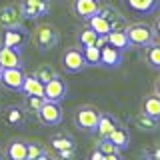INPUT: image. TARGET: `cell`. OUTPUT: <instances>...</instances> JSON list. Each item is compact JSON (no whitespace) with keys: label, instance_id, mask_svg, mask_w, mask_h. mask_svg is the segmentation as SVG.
Instances as JSON below:
<instances>
[{"label":"cell","instance_id":"1","mask_svg":"<svg viewBox=\"0 0 160 160\" xmlns=\"http://www.w3.org/2000/svg\"><path fill=\"white\" fill-rule=\"evenodd\" d=\"M32 42L40 52H48V50L56 48L58 42H60V32L54 24L50 22H40L36 24V28L32 30Z\"/></svg>","mask_w":160,"mask_h":160},{"label":"cell","instance_id":"2","mask_svg":"<svg viewBox=\"0 0 160 160\" xmlns=\"http://www.w3.org/2000/svg\"><path fill=\"white\" fill-rule=\"evenodd\" d=\"M98 118H100V110L94 108L92 104H82L74 112V124L82 132H96Z\"/></svg>","mask_w":160,"mask_h":160},{"label":"cell","instance_id":"3","mask_svg":"<svg viewBox=\"0 0 160 160\" xmlns=\"http://www.w3.org/2000/svg\"><path fill=\"white\" fill-rule=\"evenodd\" d=\"M124 30H126V34H128L130 44H132V46H140V48H146L148 44H152L154 36H156L154 28L148 26V24H144V22H132Z\"/></svg>","mask_w":160,"mask_h":160},{"label":"cell","instance_id":"4","mask_svg":"<svg viewBox=\"0 0 160 160\" xmlns=\"http://www.w3.org/2000/svg\"><path fill=\"white\" fill-rule=\"evenodd\" d=\"M36 118H38L40 124H44V126H58V124L62 122V118H64V112H62L60 102L44 100V104L36 112Z\"/></svg>","mask_w":160,"mask_h":160},{"label":"cell","instance_id":"5","mask_svg":"<svg viewBox=\"0 0 160 160\" xmlns=\"http://www.w3.org/2000/svg\"><path fill=\"white\" fill-rule=\"evenodd\" d=\"M62 68H64V72H68V74H78V72H82V70H86L88 64H86V60H84L82 50L76 48V46L64 50V54H62Z\"/></svg>","mask_w":160,"mask_h":160},{"label":"cell","instance_id":"6","mask_svg":"<svg viewBox=\"0 0 160 160\" xmlns=\"http://www.w3.org/2000/svg\"><path fill=\"white\" fill-rule=\"evenodd\" d=\"M18 10L24 20H38L40 16H46L50 12V2L48 0H22Z\"/></svg>","mask_w":160,"mask_h":160},{"label":"cell","instance_id":"7","mask_svg":"<svg viewBox=\"0 0 160 160\" xmlns=\"http://www.w3.org/2000/svg\"><path fill=\"white\" fill-rule=\"evenodd\" d=\"M24 78H26V74H24L22 66H18V68H2V72H0V84H2L6 90H12V92H20V90H22Z\"/></svg>","mask_w":160,"mask_h":160},{"label":"cell","instance_id":"8","mask_svg":"<svg viewBox=\"0 0 160 160\" xmlns=\"http://www.w3.org/2000/svg\"><path fill=\"white\" fill-rule=\"evenodd\" d=\"M66 92H68V86L60 76L48 80L44 84V100H50V102H62L66 98Z\"/></svg>","mask_w":160,"mask_h":160},{"label":"cell","instance_id":"9","mask_svg":"<svg viewBox=\"0 0 160 160\" xmlns=\"http://www.w3.org/2000/svg\"><path fill=\"white\" fill-rule=\"evenodd\" d=\"M122 64V50L112 46V44H104L100 48V66L104 68H118Z\"/></svg>","mask_w":160,"mask_h":160},{"label":"cell","instance_id":"10","mask_svg":"<svg viewBox=\"0 0 160 160\" xmlns=\"http://www.w3.org/2000/svg\"><path fill=\"white\" fill-rule=\"evenodd\" d=\"M22 14H20V10L16 6H12V4H6V6L0 8V28H18L22 26Z\"/></svg>","mask_w":160,"mask_h":160},{"label":"cell","instance_id":"11","mask_svg":"<svg viewBox=\"0 0 160 160\" xmlns=\"http://www.w3.org/2000/svg\"><path fill=\"white\" fill-rule=\"evenodd\" d=\"M28 32L22 26L18 28H6L2 34V44L4 46H12V48H22L28 42Z\"/></svg>","mask_w":160,"mask_h":160},{"label":"cell","instance_id":"12","mask_svg":"<svg viewBox=\"0 0 160 160\" xmlns=\"http://www.w3.org/2000/svg\"><path fill=\"white\" fill-rule=\"evenodd\" d=\"M0 66L2 68H18V66H22L20 48H12V46L0 44Z\"/></svg>","mask_w":160,"mask_h":160},{"label":"cell","instance_id":"13","mask_svg":"<svg viewBox=\"0 0 160 160\" xmlns=\"http://www.w3.org/2000/svg\"><path fill=\"white\" fill-rule=\"evenodd\" d=\"M2 118H4V122L8 124V126H12V128H16V126H22L24 122H26V110H24V106H20V104H14V106H8V108H4L2 112Z\"/></svg>","mask_w":160,"mask_h":160},{"label":"cell","instance_id":"14","mask_svg":"<svg viewBox=\"0 0 160 160\" xmlns=\"http://www.w3.org/2000/svg\"><path fill=\"white\" fill-rule=\"evenodd\" d=\"M26 140H20V138H14L10 140L4 148L2 156L8 158V160H26Z\"/></svg>","mask_w":160,"mask_h":160},{"label":"cell","instance_id":"15","mask_svg":"<svg viewBox=\"0 0 160 160\" xmlns=\"http://www.w3.org/2000/svg\"><path fill=\"white\" fill-rule=\"evenodd\" d=\"M72 8H74V12H76L80 18L88 20L90 16L98 14L100 2H98V0H74V2H72Z\"/></svg>","mask_w":160,"mask_h":160},{"label":"cell","instance_id":"16","mask_svg":"<svg viewBox=\"0 0 160 160\" xmlns=\"http://www.w3.org/2000/svg\"><path fill=\"white\" fill-rule=\"evenodd\" d=\"M98 12L110 22L112 30H114V28H126V20H124V16H122V14H120L114 6H110V4L102 6V4H100V10H98Z\"/></svg>","mask_w":160,"mask_h":160},{"label":"cell","instance_id":"17","mask_svg":"<svg viewBox=\"0 0 160 160\" xmlns=\"http://www.w3.org/2000/svg\"><path fill=\"white\" fill-rule=\"evenodd\" d=\"M142 112L148 114V116H152V118H156L160 122V94L158 92H152V94H148V96H144Z\"/></svg>","mask_w":160,"mask_h":160},{"label":"cell","instance_id":"18","mask_svg":"<svg viewBox=\"0 0 160 160\" xmlns=\"http://www.w3.org/2000/svg\"><path fill=\"white\" fill-rule=\"evenodd\" d=\"M108 44H112V46L120 48L122 52H124V50H130V48H132V44H130L128 34H126V30H124V28H114V30H110V32H108Z\"/></svg>","mask_w":160,"mask_h":160},{"label":"cell","instance_id":"19","mask_svg":"<svg viewBox=\"0 0 160 160\" xmlns=\"http://www.w3.org/2000/svg\"><path fill=\"white\" fill-rule=\"evenodd\" d=\"M160 0H126V6L136 14H150L158 8Z\"/></svg>","mask_w":160,"mask_h":160},{"label":"cell","instance_id":"20","mask_svg":"<svg viewBox=\"0 0 160 160\" xmlns=\"http://www.w3.org/2000/svg\"><path fill=\"white\" fill-rule=\"evenodd\" d=\"M118 126V120L112 116V114H102L100 112V118H98V126H96V134L100 138H106L114 128Z\"/></svg>","mask_w":160,"mask_h":160},{"label":"cell","instance_id":"21","mask_svg":"<svg viewBox=\"0 0 160 160\" xmlns=\"http://www.w3.org/2000/svg\"><path fill=\"white\" fill-rule=\"evenodd\" d=\"M106 138H108V140H112V142L116 144V146H118L120 150H122V152L128 148V144H130V132H128V128L120 126V124H118V126H116V128L112 130V132L108 134Z\"/></svg>","mask_w":160,"mask_h":160},{"label":"cell","instance_id":"22","mask_svg":"<svg viewBox=\"0 0 160 160\" xmlns=\"http://www.w3.org/2000/svg\"><path fill=\"white\" fill-rule=\"evenodd\" d=\"M20 92H24V94H34V96H42V98H44V82H40V80L34 76V74H26L24 84H22V90H20Z\"/></svg>","mask_w":160,"mask_h":160},{"label":"cell","instance_id":"23","mask_svg":"<svg viewBox=\"0 0 160 160\" xmlns=\"http://www.w3.org/2000/svg\"><path fill=\"white\" fill-rule=\"evenodd\" d=\"M132 122L136 124V128L140 130V132H156L158 130V120L148 116V114H136V116L132 118Z\"/></svg>","mask_w":160,"mask_h":160},{"label":"cell","instance_id":"24","mask_svg":"<svg viewBox=\"0 0 160 160\" xmlns=\"http://www.w3.org/2000/svg\"><path fill=\"white\" fill-rule=\"evenodd\" d=\"M96 146L104 152V160H118V158H122V150L108 138H100V142L96 144Z\"/></svg>","mask_w":160,"mask_h":160},{"label":"cell","instance_id":"25","mask_svg":"<svg viewBox=\"0 0 160 160\" xmlns=\"http://www.w3.org/2000/svg\"><path fill=\"white\" fill-rule=\"evenodd\" d=\"M48 144H50V148H52L54 152H60V150H66V148H74V140L64 132L52 134L50 140H48Z\"/></svg>","mask_w":160,"mask_h":160},{"label":"cell","instance_id":"26","mask_svg":"<svg viewBox=\"0 0 160 160\" xmlns=\"http://www.w3.org/2000/svg\"><path fill=\"white\" fill-rule=\"evenodd\" d=\"M26 160H44V158H50L48 150L42 146V142H36V140H30L26 142Z\"/></svg>","mask_w":160,"mask_h":160},{"label":"cell","instance_id":"27","mask_svg":"<svg viewBox=\"0 0 160 160\" xmlns=\"http://www.w3.org/2000/svg\"><path fill=\"white\" fill-rule=\"evenodd\" d=\"M86 22H88V26L92 28L96 34H108L110 30H112V26H110V22H108V20L104 18L100 12H98V14H94V16H90V18L86 20Z\"/></svg>","mask_w":160,"mask_h":160},{"label":"cell","instance_id":"28","mask_svg":"<svg viewBox=\"0 0 160 160\" xmlns=\"http://www.w3.org/2000/svg\"><path fill=\"white\" fill-rule=\"evenodd\" d=\"M144 58H146V64L150 68L154 70H160V44L152 42L146 46V54H144Z\"/></svg>","mask_w":160,"mask_h":160},{"label":"cell","instance_id":"29","mask_svg":"<svg viewBox=\"0 0 160 160\" xmlns=\"http://www.w3.org/2000/svg\"><path fill=\"white\" fill-rule=\"evenodd\" d=\"M44 104V98L42 96H34V94H26V98H24L22 106L26 110V114H32V116H36V112L40 110V106Z\"/></svg>","mask_w":160,"mask_h":160},{"label":"cell","instance_id":"30","mask_svg":"<svg viewBox=\"0 0 160 160\" xmlns=\"http://www.w3.org/2000/svg\"><path fill=\"white\" fill-rule=\"evenodd\" d=\"M82 54H84V60H86L88 66H100V48L96 44L82 46Z\"/></svg>","mask_w":160,"mask_h":160},{"label":"cell","instance_id":"31","mask_svg":"<svg viewBox=\"0 0 160 160\" xmlns=\"http://www.w3.org/2000/svg\"><path fill=\"white\" fill-rule=\"evenodd\" d=\"M34 76H36L40 82H44L46 84L48 80H52V78H56L58 76V72L56 70H54L52 66H50V64H42V66H38V68H34Z\"/></svg>","mask_w":160,"mask_h":160},{"label":"cell","instance_id":"32","mask_svg":"<svg viewBox=\"0 0 160 160\" xmlns=\"http://www.w3.org/2000/svg\"><path fill=\"white\" fill-rule=\"evenodd\" d=\"M96 38H98V34L90 26H86L84 30H80V34H78V44L80 46H90V44H96Z\"/></svg>","mask_w":160,"mask_h":160},{"label":"cell","instance_id":"33","mask_svg":"<svg viewBox=\"0 0 160 160\" xmlns=\"http://www.w3.org/2000/svg\"><path fill=\"white\" fill-rule=\"evenodd\" d=\"M58 158H72L74 156V148H66V150H60V152H56Z\"/></svg>","mask_w":160,"mask_h":160},{"label":"cell","instance_id":"34","mask_svg":"<svg viewBox=\"0 0 160 160\" xmlns=\"http://www.w3.org/2000/svg\"><path fill=\"white\" fill-rule=\"evenodd\" d=\"M90 158H92V160H104V152L96 146V148L92 150V152H90Z\"/></svg>","mask_w":160,"mask_h":160},{"label":"cell","instance_id":"35","mask_svg":"<svg viewBox=\"0 0 160 160\" xmlns=\"http://www.w3.org/2000/svg\"><path fill=\"white\" fill-rule=\"evenodd\" d=\"M144 156H148V158H154V160H160V146L154 150V152H146Z\"/></svg>","mask_w":160,"mask_h":160},{"label":"cell","instance_id":"36","mask_svg":"<svg viewBox=\"0 0 160 160\" xmlns=\"http://www.w3.org/2000/svg\"><path fill=\"white\" fill-rule=\"evenodd\" d=\"M152 28H154V32H156V34H158V36H160V16L156 18V24H154V26H152Z\"/></svg>","mask_w":160,"mask_h":160},{"label":"cell","instance_id":"37","mask_svg":"<svg viewBox=\"0 0 160 160\" xmlns=\"http://www.w3.org/2000/svg\"><path fill=\"white\" fill-rule=\"evenodd\" d=\"M154 92H158V94H160V78L156 80V86H154Z\"/></svg>","mask_w":160,"mask_h":160},{"label":"cell","instance_id":"38","mask_svg":"<svg viewBox=\"0 0 160 160\" xmlns=\"http://www.w3.org/2000/svg\"><path fill=\"white\" fill-rule=\"evenodd\" d=\"M0 72H2V66H0Z\"/></svg>","mask_w":160,"mask_h":160},{"label":"cell","instance_id":"39","mask_svg":"<svg viewBox=\"0 0 160 160\" xmlns=\"http://www.w3.org/2000/svg\"><path fill=\"white\" fill-rule=\"evenodd\" d=\"M0 112H2V110H0Z\"/></svg>","mask_w":160,"mask_h":160}]
</instances>
